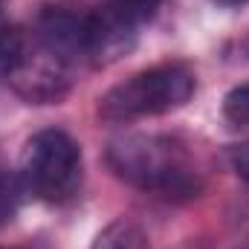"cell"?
Wrapping results in <instances>:
<instances>
[{
	"instance_id": "cell-2",
	"label": "cell",
	"mask_w": 249,
	"mask_h": 249,
	"mask_svg": "<svg viewBox=\"0 0 249 249\" xmlns=\"http://www.w3.org/2000/svg\"><path fill=\"white\" fill-rule=\"evenodd\" d=\"M197 78L194 70L183 61H165L148 70L127 75L124 81L113 84L99 99V119L110 124L136 122L148 116H162L171 110L186 107L194 96Z\"/></svg>"
},
{
	"instance_id": "cell-5",
	"label": "cell",
	"mask_w": 249,
	"mask_h": 249,
	"mask_svg": "<svg viewBox=\"0 0 249 249\" xmlns=\"http://www.w3.org/2000/svg\"><path fill=\"white\" fill-rule=\"evenodd\" d=\"M38 44L47 47L61 61L87 58L90 61V44H93V23L90 15L64 9V6H44L35 20Z\"/></svg>"
},
{
	"instance_id": "cell-8",
	"label": "cell",
	"mask_w": 249,
	"mask_h": 249,
	"mask_svg": "<svg viewBox=\"0 0 249 249\" xmlns=\"http://www.w3.org/2000/svg\"><path fill=\"white\" fill-rule=\"evenodd\" d=\"M223 116L232 124L249 127V81L232 87V90L223 96Z\"/></svg>"
},
{
	"instance_id": "cell-9",
	"label": "cell",
	"mask_w": 249,
	"mask_h": 249,
	"mask_svg": "<svg viewBox=\"0 0 249 249\" xmlns=\"http://www.w3.org/2000/svg\"><path fill=\"white\" fill-rule=\"evenodd\" d=\"M226 160H229V165H232V171L249 183V142H238V145H229V151H226Z\"/></svg>"
},
{
	"instance_id": "cell-4",
	"label": "cell",
	"mask_w": 249,
	"mask_h": 249,
	"mask_svg": "<svg viewBox=\"0 0 249 249\" xmlns=\"http://www.w3.org/2000/svg\"><path fill=\"white\" fill-rule=\"evenodd\" d=\"M3 78L12 87V93L20 96L26 105H58L72 84L67 61L53 55L47 47H29L26 41L9 61Z\"/></svg>"
},
{
	"instance_id": "cell-7",
	"label": "cell",
	"mask_w": 249,
	"mask_h": 249,
	"mask_svg": "<svg viewBox=\"0 0 249 249\" xmlns=\"http://www.w3.org/2000/svg\"><path fill=\"white\" fill-rule=\"evenodd\" d=\"M20 191H23L20 177L0 168V226H6L15 217V212L20 206Z\"/></svg>"
},
{
	"instance_id": "cell-6",
	"label": "cell",
	"mask_w": 249,
	"mask_h": 249,
	"mask_svg": "<svg viewBox=\"0 0 249 249\" xmlns=\"http://www.w3.org/2000/svg\"><path fill=\"white\" fill-rule=\"evenodd\" d=\"M90 249H151V241L136 220L116 217L93 238Z\"/></svg>"
},
{
	"instance_id": "cell-3",
	"label": "cell",
	"mask_w": 249,
	"mask_h": 249,
	"mask_svg": "<svg viewBox=\"0 0 249 249\" xmlns=\"http://www.w3.org/2000/svg\"><path fill=\"white\" fill-rule=\"evenodd\" d=\"M81 148L58 127L38 130L20 154V183L44 203H67L81 186Z\"/></svg>"
},
{
	"instance_id": "cell-10",
	"label": "cell",
	"mask_w": 249,
	"mask_h": 249,
	"mask_svg": "<svg viewBox=\"0 0 249 249\" xmlns=\"http://www.w3.org/2000/svg\"><path fill=\"white\" fill-rule=\"evenodd\" d=\"M214 6H223V9H238V6H244L249 0H212Z\"/></svg>"
},
{
	"instance_id": "cell-1",
	"label": "cell",
	"mask_w": 249,
	"mask_h": 249,
	"mask_svg": "<svg viewBox=\"0 0 249 249\" xmlns=\"http://www.w3.org/2000/svg\"><path fill=\"white\" fill-rule=\"evenodd\" d=\"M105 162L122 183L168 203H188L203 194V177L186 145L165 133L116 136L105 148Z\"/></svg>"
}]
</instances>
